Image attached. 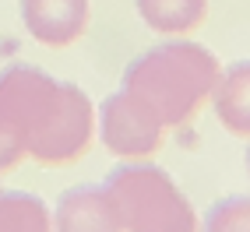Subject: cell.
<instances>
[{
    "label": "cell",
    "instance_id": "1",
    "mask_svg": "<svg viewBox=\"0 0 250 232\" xmlns=\"http://www.w3.org/2000/svg\"><path fill=\"white\" fill-rule=\"evenodd\" d=\"M222 67L201 42H162L141 53L124 74V88L159 116L162 127H183L201 109Z\"/></svg>",
    "mask_w": 250,
    "mask_h": 232
},
{
    "label": "cell",
    "instance_id": "2",
    "mask_svg": "<svg viewBox=\"0 0 250 232\" xmlns=\"http://www.w3.org/2000/svg\"><path fill=\"white\" fill-rule=\"evenodd\" d=\"M103 183L120 208L124 232H197V214L190 201L159 165H120Z\"/></svg>",
    "mask_w": 250,
    "mask_h": 232
},
{
    "label": "cell",
    "instance_id": "3",
    "mask_svg": "<svg viewBox=\"0 0 250 232\" xmlns=\"http://www.w3.org/2000/svg\"><path fill=\"white\" fill-rule=\"evenodd\" d=\"M57 85L60 81L25 63H14L0 74V173L28 155L32 137L53 106Z\"/></svg>",
    "mask_w": 250,
    "mask_h": 232
},
{
    "label": "cell",
    "instance_id": "4",
    "mask_svg": "<svg viewBox=\"0 0 250 232\" xmlns=\"http://www.w3.org/2000/svg\"><path fill=\"white\" fill-rule=\"evenodd\" d=\"M92 130H95V109L88 102V95L78 85L60 81L57 95H53V106H49L46 120L39 123L36 137L28 144V155L42 165L74 162L78 155L88 152Z\"/></svg>",
    "mask_w": 250,
    "mask_h": 232
},
{
    "label": "cell",
    "instance_id": "5",
    "mask_svg": "<svg viewBox=\"0 0 250 232\" xmlns=\"http://www.w3.org/2000/svg\"><path fill=\"white\" fill-rule=\"evenodd\" d=\"M162 123L141 98H134L127 88L109 95L99 106V137L120 158H145L162 144Z\"/></svg>",
    "mask_w": 250,
    "mask_h": 232
},
{
    "label": "cell",
    "instance_id": "6",
    "mask_svg": "<svg viewBox=\"0 0 250 232\" xmlns=\"http://www.w3.org/2000/svg\"><path fill=\"white\" fill-rule=\"evenodd\" d=\"M18 11H21V25L28 28V36L53 49L78 42L92 18L88 0H21Z\"/></svg>",
    "mask_w": 250,
    "mask_h": 232
},
{
    "label": "cell",
    "instance_id": "7",
    "mask_svg": "<svg viewBox=\"0 0 250 232\" xmlns=\"http://www.w3.org/2000/svg\"><path fill=\"white\" fill-rule=\"evenodd\" d=\"M53 232H124V218L106 183L74 187L60 197Z\"/></svg>",
    "mask_w": 250,
    "mask_h": 232
},
{
    "label": "cell",
    "instance_id": "8",
    "mask_svg": "<svg viewBox=\"0 0 250 232\" xmlns=\"http://www.w3.org/2000/svg\"><path fill=\"white\" fill-rule=\"evenodd\" d=\"M219 123L236 137H250V60H236L219 74L211 88Z\"/></svg>",
    "mask_w": 250,
    "mask_h": 232
},
{
    "label": "cell",
    "instance_id": "9",
    "mask_svg": "<svg viewBox=\"0 0 250 232\" xmlns=\"http://www.w3.org/2000/svg\"><path fill=\"white\" fill-rule=\"evenodd\" d=\"M141 21L159 36H187L208 14V0H134Z\"/></svg>",
    "mask_w": 250,
    "mask_h": 232
},
{
    "label": "cell",
    "instance_id": "10",
    "mask_svg": "<svg viewBox=\"0 0 250 232\" xmlns=\"http://www.w3.org/2000/svg\"><path fill=\"white\" fill-rule=\"evenodd\" d=\"M0 232H53V214L36 193L0 190Z\"/></svg>",
    "mask_w": 250,
    "mask_h": 232
},
{
    "label": "cell",
    "instance_id": "11",
    "mask_svg": "<svg viewBox=\"0 0 250 232\" xmlns=\"http://www.w3.org/2000/svg\"><path fill=\"white\" fill-rule=\"evenodd\" d=\"M201 232H250V193H229L205 214Z\"/></svg>",
    "mask_w": 250,
    "mask_h": 232
},
{
    "label": "cell",
    "instance_id": "12",
    "mask_svg": "<svg viewBox=\"0 0 250 232\" xmlns=\"http://www.w3.org/2000/svg\"><path fill=\"white\" fill-rule=\"evenodd\" d=\"M247 173H250V148H247Z\"/></svg>",
    "mask_w": 250,
    "mask_h": 232
}]
</instances>
